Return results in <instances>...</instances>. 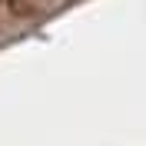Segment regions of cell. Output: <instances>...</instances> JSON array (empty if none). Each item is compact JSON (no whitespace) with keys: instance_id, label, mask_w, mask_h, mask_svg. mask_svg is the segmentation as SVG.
Masks as SVG:
<instances>
[]
</instances>
